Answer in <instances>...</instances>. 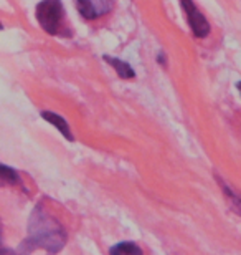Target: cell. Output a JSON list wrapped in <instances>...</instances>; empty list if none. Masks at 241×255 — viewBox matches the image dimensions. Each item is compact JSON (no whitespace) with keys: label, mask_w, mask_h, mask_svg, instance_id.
Here are the masks:
<instances>
[{"label":"cell","mask_w":241,"mask_h":255,"mask_svg":"<svg viewBox=\"0 0 241 255\" xmlns=\"http://www.w3.org/2000/svg\"><path fill=\"white\" fill-rule=\"evenodd\" d=\"M66 242V232L63 226L53 216L45 211L43 206H37L28 221V237L23 246L32 249H45L48 252H58Z\"/></svg>","instance_id":"obj_1"},{"label":"cell","mask_w":241,"mask_h":255,"mask_svg":"<svg viewBox=\"0 0 241 255\" xmlns=\"http://www.w3.org/2000/svg\"><path fill=\"white\" fill-rule=\"evenodd\" d=\"M37 20L45 32L58 35L63 28L65 8L60 0H43L37 5Z\"/></svg>","instance_id":"obj_2"},{"label":"cell","mask_w":241,"mask_h":255,"mask_svg":"<svg viewBox=\"0 0 241 255\" xmlns=\"http://www.w3.org/2000/svg\"><path fill=\"white\" fill-rule=\"evenodd\" d=\"M183 10L187 13V20H188V25L192 28V33L195 35L197 38H205L208 37L210 33V23L208 20L203 17V13L195 7L193 0H180Z\"/></svg>","instance_id":"obj_3"},{"label":"cell","mask_w":241,"mask_h":255,"mask_svg":"<svg viewBox=\"0 0 241 255\" xmlns=\"http://www.w3.org/2000/svg\"><path fill=\"white\" fill-rule=\"evenodd\" d=\"M114 0H76V7L84 18L94 20L109 13Z\"/></svg>","instance_id":"obj_4"},{"label":"cell","mask_w":241,"mask_h":255,"mask_svg":"<svg viewBox=\"0 0 241 255\" xmlns=\"http://www.w3.org/2000/svg\"><path fill=\"white\" fill-rule=\"evenodd\" d=\"M42 118L43 120H47L50 125H53L56 129H58L61 134H63L66 139L68 141H73L75 137L73 134H71V131H70V125L66 123V121L61 118L60 115H56V113H51V111H42Z\"/></svg>","instance_id":"obj_5"},{"label":"cell","mask_w":241,"mask_h":255,"mask_svg":"<svg viewBox=\"0 0 241 255\" xmlns=\"http://www.w3.org/2000/svg\"><path fill=\"white\" fill-rule=\"evenodd\" d=\"M104 60L112 66V68L117 71V75H119L121 78L131 80V78H134V76H136L134 70L131 68V65H127L126 62H122V60L114 58V57H109V55H104Z\"/></svg>","instance_id":"obj_6"},{"label":"cell","mask_w":241,"mask_h":255,"mask_svg":"<svg viewBox=\"0 0 241 255\" xmlns=\"http://www.w3.org/2000/svg\"><path fill=\"white\" fill-rule=\"evenodd\" d=\"M20 184L18 172L12 167L0 164V186H17Z\"/></svg>","instance_id":"obj_7"},{"label":"cell","mask_w":241,"mask_h":255,"mask_svg":"<svg viewBox=\"0 0 241 255\" xmlns=\"http://www.w3.org/2000/svg\"><path fill=\"white\" fill-rule=\"evenodd\" d=\"M111 254H114V255H141L142 251L132 242H121L111 249Z\"/></svg>","instance_id":"obj_8"},{"label":"cell","mask_w":241,"mask_h":255,"mask_svg":"<svg viewBox=\"0 0 241 255\" xmlns=\"http://www.w3.org/2000/svg\"><path fill=\"white\" fill-rule=\"evenodd\" d=\"M218 182L222 184V187H223V192L227 194V197H228V201H230V204H232V207H233V211L237 212V214H240L241 216V197L240 196H237V194L233 192V189L232 187H228L225 182L220 179L218 177Z\"/></svg>","instance_id":"obj_9"},{"label":"cell","mask_w":241,"mask_h":255,"mask_svg":"<svg viewBox=\"0 0 241 255\" xmlns=\"http://www.w3.org/2000/svg\"><path fill=\"white\" fill-rule=\"evenodd\" d=\"M237 88H238V90H240V93H241V81H240V83H238V85H237Z\"/></svg>","instance_id":"obj_10"},{"label":"cell","mask_w":241,"mask_h":255,"mask_svg":"<svg viewBox=\"0 0 241 255\" xmlns=\"http://www.w3.org/2000/svg\"><path fill=\"white\" fill-rule=\"evenodd\" d=\"M0 242H2V232H0Z\"/></svg>","instance_id":"obj_11"},{"label":"cell","mask_w":241,"mask_h":255,"mask_svg":"<svg viewBox=\"0 0 241 255\" xmlns=\"http://www.w3.org/2000/svg\"><path fill=\"white\" fill-rule=\"evenodd\" d=\"M0 28H2V25H0Z\"/></svg>","instance_id":"obj_12"}]
</instances>
